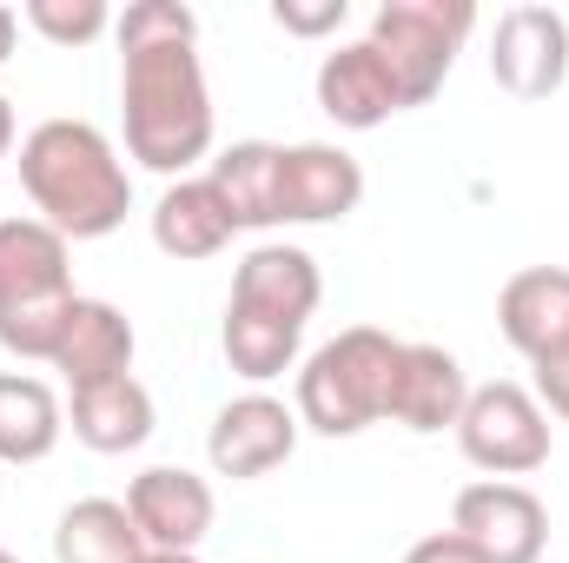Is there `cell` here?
Instances as JSON below:
<instances>
[{
	"instance_id": "obj_1",
	"label": "cell",
	"mask_w": 569,
	"mask_h": 563,
	"mask_svg": "<svg viewBox=\"0 0 569 563\" xmlns=\"http://www.w3.org/2000/svg\"><path fill=\"white\" fill-rule=\"evenodd\" d=\"M20 186L33 219H47L67 246L120 233L133 213V172L93 120H40L20 140Z\"/></svg>"
},
{
	"instance_id": "obj_2",
	"label": "cell",
	"mask_w": 569,
	"mask_h": 563,
	"mask_svg": "<svg viewBox=\"0 0 569 563\" xmlns=\"http://www.w3.org/2000/svg\"><path fill=\"white\" fill-rule=\"evenodd\" d=\"M120 113H127V152L146 172L192 179V166L212 152V127H219L212 87L199 67V40L120 53Z\"/></svg>"
},
{
	"instance_id": "obj_3",
	"label": "cell",
	"mask_w": 569,
	"mask_h": 563,
	"mask_svg": "<svg viewBox=\"0 0 569 563\" xmlns=\"http://www.w3.org/2000/svg\"><path fill=\"white\" fill-rule=\"evenodd\" d=\"M73 305V246L47 219H0V345L53 365Z\"/></svg>"
},
{
	"instance_id": "obj_4",
	"label": "cell",
	"mask_w": 569,
	"mask_h": 563,
	"mask_svg": "<svg viewBox=\"0 0 569 563\" xmlns=\"http://www.w3.org/2000/svg\"><path fill=\"white\" fill-rule=\"evenodd\" d=\"M405 338L378 325H345L298 365V424L318 437H358L391 418V378H398Z\"/></svg>"
},
{
	"instance_id": "obj_5",
	"label": "cell",
	"mask_w": 569,
	"mask_h": 563,
	"mask_svg": "<svg viewBox=\"0 0 569 563\" xmlns=\"http://www.w3.org/2000/svg\"><path fill=\"white\" fill-rule=\"evenodd\" d=\"M470 27H477V7L470 0H385L371 13V33L365 40L385 53L405 107H430L437 87L450 80Z\"/></svg>"
},
{
	"instance_id": "obj_6",
	"label": "cell",
	"mask_w": 569,
	"mask_h": 563,
	"mask_svg": "<svg viewBox=\"0 0 569 563\" xmlns=\"http://www.w3.org/2000/svg\"><path fill=\"white\" fill-rule=\"evenodd\" d=\"M457 451L483 477H530L550 464V412L530 385H470V405L457 418Z\"/></svg>"
},
{
	"instance_id": "obj_7",
	"label": "cell",
	"mask_w": 569,
	"mask_h": 563,
	"mask_svg": "<svg viewBox=\"0 0 569 563\" xmlns=\"http://www.w3.org/2000/svg\"><path fill=\"white\" fill-rule=\"evenodd\" d=\"M450 531L477 544L483 563H543L550 551V504L517 477L463 484L450 504Z\"/></svg>"
},
{
	"instance_id": "obj_8",
	"label": "cell",
	"mask_w": 569,
	"mask_h": 563,
	"mask_svg": "<svg viewBox=\"0 0 569 563\" xmlns=\"http://www.w3.org/2000/svg\"><path fill=\"white\" fill-rule=\"evenodd\" d=\"M490 80L510 100H550L569 80V20L557 7H503L490 33Z\"/></svg>"
},
{
	"instance_id": "obj_9",
	"label": "cell",
	"mask_w": 569,
	"mask_h": 563,
	"mask_svg": "<svg viewBox=\"0 0 569 563\" xmlns=\"http://www.w3.org/2000/svg\"><path fill=\"white\" fill-rule=\"evenodd\" d=\"M298 412L272 398V392H246V398H232V405H219V418L206 431V457H212V471L219 477H232V484H252V477H266V471H279L284 457L298 451Z\"/></svg>"
},
{
	"instance_id": "obj_10",
	"label": "cell",
	"mask_w": 569,
	"mask_h": 563,
	"mask_svg": "<svg viewBox=\"0 0 569 563\" xmlns=\"http://www.w3.org/2000/svg\"><path fill=\"white\" fill-rule=\"evenodd\" d=\"M365 199V166L331 140L279 146V226H338Z\"/></svg>"
},
{
	"instance_id": "obj_11",
	"label": "cell",
	"mask_w": 569,
	"mask_h": 563,
	"mask_svg": "<svg viewBox=\"0 0 569 563\" xmlns=\"http://www.w3.org/2000/svg\"><path fill=\"white\" fill-rule=\"evenodd\" d=\"M127 511L140 524L146 551H199L212 517H219V497L199 471L186 464H152L127 484Z\"/></svg>"
},
{
	"instance_id": "obj_12",
	"label": "cell",
	"mask_w": 569,
	"mask_h": 563,
	"mask_svg": "<svg viewBox=\"0 0 569 563\" xmlns=\"http://www.w3.org/2000/svg\"><path fill=\"white\" fill-rule=\"evenodd\" d=\"M318 113L331 120V127H345V134H371V127H385L391 113H405V93H398V80H391V67H385V53L371 47V40H345V47H331L325 60H318Z\"/></svg>"
},
{
	"instance_id": "obj_13",
	"label": "cell",
	"mask_w": 569,
	"mask_h": 563,
	"mask_svg": "<svg viewBox=\"0 0 569 563\" xmlns=\"http://www.w3.org/2000/svg\"><path fill=\"white\" fill-rule=\"evenodd\" d=\"M325 298V273L305 246H252L232 273V312H259L279 318L291 332H305V318Z\"/></svg>"
},
{
	"instance_id": "obj_14",
	"label": "cell",
	"mask_w": 569,
	"mask_h": 563,
	"mask_svg": "<svg viewBox=\"0 0 569 563\" xmlns=\"http://www.w3.org/2000/svg\"><path fill=\"white\" fill-rule=\"evenodd\" d=\"M463 405H470V378H463L457 352H443V345H405V352H398L391 424H405V431H418V437L457 431Z\"/></svg>"
},
{
	"instance_id": "obj_15",
	"label": "cell",
	"mask_w": 569,
	"mask_h": 563,
	"mask_svg": "<svg viewBox=\"0 0 569 563\" xmlns=\"http://www.w3.org/2000/svg\"><path fill=\"white\" fill-rule=\"evenodd\" d=\"M133 352H140L133 318L120 305H107V298H80L73 318H67V338L53 352V372L67 378V392H80V385L133 378Z\"/></svg>"
},
{
	"instance_id": "obj_16",
	"label": "cell",
	"mask_w": 569,
	"mask_h": 563,
	"mask_svg": "<svg viewBox=\"0 0 569 563\" xmlns=\"http://www.w3.org/2000/svg\"><path fill=\"white\" fill-rule=\"evenodd\" d=\"M232 239H239V226H232V213L219 206V192H212L206 172H199V179H166V192H159V206H152V246H159L166 259L199 266V259H219Z\"/></svg>"
},
{
	"instance_id": "obj_17",
	"label": "cell",
	"mask_w": 569,
	"mask_h": 563,
	"mask_svg": "<svg viewBox=\"0 0 569 563\" xmlns=\"http://www.w3.org/2000/svg\"><path fill=\"white\" fill-rule=\"evenodd\" d=\"M67 431L100 457H127L152 437V392L140 378L80 385V392H67Z\"/></svg>"
},
{
	"instance_id": "obj_18",
	"label": "cell",
	"mask_w": 569,
	"mask_h": 563,
	"mask_svg": "<svg viewBox=\"0 0 569 563\" xmlns=\"http://www.w3.org/2000/svg\"><path fill=\"white\" fill-rule=\"evenodd\" d=\"M497 332L530 365L569 332V266H523L497 292Z\"/></svg>"
},
{
	"instance_id": "obj_19",
	"label": "cell",
	"mask_w": 569,
	"mask_h": 563,
	"mask_svg": "<svg viewBox=\"0 0 569 563\" xmlns=\"http://www.w3.org/2000/svg\"><path fill=\"white\" fill-rule=\"evenodd\" d=\"M206 179H212V192L239 233L279 226V146L272 140H232L226 152H212Z\"/></svg>"
},
{
	"instance_id": "obj_20",
	"label": "cell",
	"mask_w": 569,
	"mask_h": 563,
	"mask_svg": "<svg viewBox=\"0 0 569 563\" xmlns=\"http://www.w3.org/2000/svg\"><path fill=\"white\" fill-rule=\"evenodd\" d=\"M67 437V405L33 372H0V464H40Z\"/></svg>"
},
{
	"instance_id": "obj_21",
	"label": "cell",
	"mask_w": 569,
	"mask_h": 563,
	"mask_svg": "<svg viewBox=\"0 0 569 563\" xmlns=\"http://www.w3.org/2000/svg\"><path fill=\"white\" fill-rule=\"evenodd\" d=\"M146 537L120 497H80L53 524V557L60 563H140Z\"/></svg>"
},
{
	"instance_id": "obj_22",
	"label": "cell",
	"mask_w": 569,
	"mask_h": 563,
	"mask_svg": "<svg viewBox=\"0 0 569 563\" xmlns=\"http://www.w3.org/2000/svg\"><path fill=\"white\" fill-rule=\"evenodd\" d=\"M219 345H226V365L239 378H252V385H272V378H284L298 365V332L279 325V318H259V312H232L226 305Z\"/></svg>"
},
{
	"instance_id": "obj_23",
	"label": "cell",
	"mask_w": 569,
	"mask_h": 563,
	"mask_svg": "<svg viewBox=\"0 0 569 563\" xmlns=\"http://www.w3.org/2000/svg\"><path fill=\"white\" fill-rule=\"evenodd\" d=\"M20 20L40 33V40H53V47H93L100 33H113V7L107 0H27L20 7Z\"/></svg>"
},
{
	"instance_id": "obj_24",
	"label": "cell",
	"mask_w": 569,
	"mask_h": 563,
	"mask_svg": "<svg viewBox=\"0 0 569 563\" xmlns=\"http://www.w3.org/2000/svg\"><path fill=\"white\" fill-rule=\"evenodd\" d=\"M113 40L120 53L133 47H172V40H199V13L186 0H133L127 13H113Z\"/></svg>"
},
{
	"instance_id": "obj_25",
	"label": "cell",
	"mask_w": 569,
	"mask_h": 563,
	"mask_svg": "<svg viewBox=\"0 0 569 563\" xmlns=\"http://www.w3.org/2000/svg\"><path fill=\"white\" fill-rule=\"evenodd\" d=\"M272 20L291 40H325L351 20V0H272Z\"/></svg>"
},
{
	"instance_id": "obj_26",
	"label": "cell",
	"mask_w": 569,
	"mask_h": 563,
	"mask_svg": "<svg viewBox=\"0 0 569 563\" xmlns=\"http://www.w3.org/2000/svg\"><path fill=\"white\" fill-rule=\"evenodd\" d=\"M530 372H537V385H530V392H537V405H543L557 424H569V332L543 352V358H537V365H530Z\"/></svg>"
},
{
	"instance_id": "obj_27",
	"label": "cell",
	"mask_w": 569,
	"mask_h": 563,
	"mask_svg": "<svg viewBox=\"0 0 569 563\" xmlns=\"http://www.w3.org/2000/svg\"><path fill=\"white\" fill-rule=\"evenodd\" d=\"M405 563H483V557H477L470 537H457V531H430V537H418V544L405 551Z\"/></svg>"
},
{
	"instance_id": "obj_28",
	"label": "cell",
	"mask_w": 569,
	"mask_h": 563,
	"mask_svg": "<svg viewBox=\"0 0 569 563\" xmlns=\"http://www.w3.org/2000/svg\"><path fill=\"white\" fill-rule=\"evenodd\" d=\"M13 40H20V13H13V7L0 0V67L13 60Z\"/></svg>"
},
{
	"instance_id": "obj_29",
	"label": "cell",
	"mask_w": 569,
	"mask_h": 563,
	"mask_svg": "<svg viewBox=\"0 0 569 563\" xmlns=\"http://www.w3.org/2000/svg\"><path fill=\"white\" fill-rule=\"evenodd\" d=\"M13 140H20V120H13V100L0 93V159L13 152Z\"/></svg>"
},
{
	"instance_id": "obj_30",
	"label": "cell",
	"mask_w": 569,
	"mask_h": 563,
	"mask_svg": "<svg viewBox=\"0 0 569 563\" xmlns=\"http://www.w3.org/2000/svg\"><path fill=\"white\" fill-rule=\"evenodd\" d=\"M140 563H199V551H140Z\"/></svg>"
},
{
	"instance_id": "obj_31",
	"label": "cell",
	"mask_w": 569,
	"mask_h": 563,
	"mask_svg": "<svg viewBox=\"0 0 569 563\" xmlns=\"http://www.w3.org/2000/svg\"><path fill=\"white\" fill-rule=\"evenodd\" d=\"M0 563H20V557H13V551H7V544H0Z\"/></svg>"
}]
</instances>
